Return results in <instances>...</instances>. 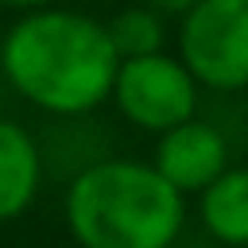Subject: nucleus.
I'll list each match as a JSON object with an SVG mask.
<instances>
[{
  "label": "nucleus",
  "mask_w": 248,
  "mask_h": 248,
  "mask_svg": "<svg viewBox=\"0 0 248 248\" xmlns=\"http://www.w3.org/2000/svg\"><path fill=\"white\" fill-rule=\"evenodd\" d=\"M66 229L78 248H170L186 198L140 159H97L66 186Z\"/></svg>",
  "instance_id": "f03ea898"
},
{
  "label": "nucleus",
  "mask_w": 248,
  "mask_h": 248,
  "mask_svg": "<svg viewBox=\"0 0 248 248\" xmlns=\"http://www.w3.org/2000/svg\"><path fill=\"white\" fill-rule=\"evenodd\" d=\"M39 182H43L39 143L31 140L23 124L0 120V225L31 209Z\"/></svg>",
  "instance_id": "423d86ee"
},
{
  "label": "nucleus",
  "mask_w": 248,
  "mask_h": 248,
  "mask_svg": "<svg viewBox=\"0 0 248 248\" xmlns=\"http://www.w3.org/2000/svg\"><path fill=\"white\" fill-rule=\"evenodd\" d=\"M108 101L120 108V116L128 124L159 136V132L182 124V120L198 116L202 85L190 78V70L178 62V54L155 50V54L116 62Z\"/></svg>",
  "instance_id": "20e7f679"
},
{
  "label": "nucleus",
  "mask_w": 248,
  "mask_h": 248,
  "mask_svg": "<svg viewBox=\"0 0 248 248\" xmlns=\"http://www.w3.org/2000/svg\"><path fill=\"white\" fill-rule=\"evenodd\" d=\"M198 217L225 248H248V167H225L202 194Z\"/></svg>",
  "instance_id": "0eeeda50"
},
{
  "label": "nucleus",
  "mask_w": 248,
  "mask_h": 248,
  "mask_svg": "<svg viewBox=\"0 0 248 248\" xmlns=\"http://www.w3.org/2000/svg\"><path fill=\"white\" fill-rule=\"evenodd\" d=\"M4 8H16V12H31V8H46V4H54V0H0Z\"/></svg>",
  "instance_id": "1a4fd4ad"
},
{
  "label": "nucleus",
  "mask_w": 248,
  "mask_h": 248,
  "mask_svg": "<svg viewBox=\"0 0 248 248\" xmlns=\"http://www.w3.org/2000/svg\"><path fill=\"white\" fill-rule=\"evenodd\" d=\"M105 31H108V43H112L116 58L155 54L167 43V31H163V19H159L155 8H124L105 23Z\"/></svg>",
  "instance_id": "6e6552de"
},
{
  "label": "nucleus",
  "mask_w": 248,
  "mask_h": 248,
  "mask_svg": "<svg viewBox=\"0 0 248 248\" xmlns=\"http://www.w3.org/2000/svg\"><path fill=\"white\" fill-rule=\"evenodd\" d=\"M155 4H159V8H167V12H178V16H182L194 0H155Z\"/></svg>",
  "instance_id": "9d476101"
},
{
  "label": "nucleus",
  "mask_w": 248,
  "mask_h": 248,
  "mask_svg": "<svg viewBox=\"0 0 248 248\" xmlns=\"http://www.w3.org/2000/svg\"><path fill=\"white\" fill-rule=\"evenodd\" d=\"M151 167L186 198V194H202L225 167H229V143L225 136L190 116L167 132L155 136V155H151Z\"/></svg>",
  "instance_id": "39448f33"
},
{
  "label": "nucleus",
  "mask_w": 248,
  "mask_h": 248,
  "mask_svg": "<svg viewBox=\"0 0 248 248\" xmlns=\"http://www.w3.org/2000/svg\"><path fill=\"white\" fill-rule=\"evenodd\" d=\"M116 62L105 23L74 8H31L0 39L8 85L54 116H81L105 105Z\"/></svg>",
  "instance_id": "f257e3e1"
},
{
  "label": "nucleus",
  "mask_w": 248,
  "mask_h": 248,
  "mask_svg": "<svg viewBox=\"0 0 248 248\" xmlns=\"http://www.w3.org/2000/svg\"><path fill=\"white\" fill-rule=\"evenodd\" d=\"M178 62L202 89H248V0H194L178 23Z\"/></svg>",
  "instance_id": "7ed1b4c3"
}]
</instances>
